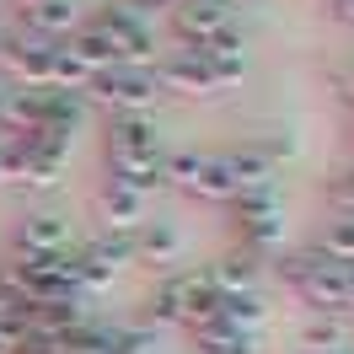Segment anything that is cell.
<instances>
[{"mask_svg":"<svg viewBox=\"0 0 354 354\" xmlns=\"http://www.w3.org/2000/svg\"><path fill=\"white\" fill-rule=\"evenodd\" d=\"M279 268H285V279L301 290V301H306L311 311H322V317H344V311H354V301H349V268L333 263V258H322L317 247H311V252H290Z\"/></svg>","mask_w":354,"mask_h":354,"instance_id":"1","label":"cell"},{"mask_svg":"<svg viewBox=\"0 0 354 354\" xmlns=\"http://www.w3.org/2000/svg\"><path fill=\"white\" fill-rule=\"evenodd\" d=\"M97 32H108L113 54H118V65L129 70H156V27L140 17V11H129V6H102V17H97Z\"/></svg>","mask_w":354,"mask_h":354,"instance_id":"2","label":"cell"},{"mask_svg":"<svg viewBox=\"0 0 354 354\" xmlns=\"http://www.w3.org/2000/svg\"><path fill=\"white\" fill-rule=\"evenodd\" d=\"M86 91H97V102L118 108V118H124V113H151V102L161 97V91H156V75H151V70H129V65L102 70V75H97Z\"/></svg>","mask_w":354,"mask_h":354,"instance_id":"3","label":"cell"},{"mask_svg":"<svg viewBox=\"0 0 354 354\" xmlns=\"http://www.w3.org/2000/svg\"><path fill=\"white\" fill-rule=\"evenodd\" d=\"M236 209H242L247 252H268V247L285 242V215H279V199H274V188H258V194H236Z\"/></svg>","mask_w":354,"mask_h":354,"instance_id":"4","label":"cell"},{"mask_svg":"<svg viewBox=\"0 0 354 354\" xmlns=\"http://www.w3.org/2000/svg\"><path fill=\"white\" fill-rule=\"evenodd\" d=\"M54 48L48 38L38 32H17L11 44H6V65L17 75V91H48V75H54Z\"/></svg>","mask_w":354,"mask_h":354,"instance_id":"5","label":"cell"},{"mask_svg":"<svg viewBox=\"0 0 354 354\" xmlns=\"http://www.w3.org/2000/svg\"><path fill=\"white\" fill-rule=\"evenodd\" d=\"M156 75V86H167V91H183V97H215V75H209V65H204L194 48H183V54H172V59H161V65L151 70Z\"/></svg>","mask_w":354,"mask_h":354,"instance_id":"6","label":"cell"},{"mask_svg":"<svg viewBox=\"0 0 354 354\" xmlns=\"http://www.w3.org/2000/svg\"><path fill=\"white\" fill-rule=\"evenodd\" d=\"M172 27H177V38L194 48V44H204V38H215V32L231 27V6H215V0H177Z\"/></svg>","mask_w":354,"mask_h":354,"instance_id":"7","label":"cell"},{"mask_svg":"<svg viewBox=\"0 0 354 354\" xmlns=\"http://www.w3.org/2000/svg\"><path fill=\"white\" fill-rule=\"evenodd\" d=\"M113 161H161L156 124L145 118V113H124V118H113Z\"/></svg>","mask_w":354,"mask_h":354,"instance_id":"8","label":"cell"},{"mask_svg":"<svg viewBox=\"0 0 354 354\" xmlns=\"http://www.w3.org/2000/svg\"><path fill=\"white\" fill-rule=\"evenodd\" d=\"M17 242L27 258H59V252H70V221L65 215H27Z\"/></svg>","mask_w":354,"mask_h":354,"instance_id":"9","label":"cell"},{"mask_svg":"<svg viewBox=\"0 0 354 354\" xmlns=\"http://www.w3.org/2000/svg\"><path fill=\"white\" fill-rule=\"evenodd\" d=\"M258 252H225L221 263H209L204 274H209V285H215V295H247V290L258 285Z\"/></svg>","mask_w":354,"mask_h":354,"instance_id":"10","label":"cell"},{"mask_svg":"<svg viewBox=\"0 0 354 354\" xmlns=\"http://www.w3.org/2000/svg\"><path fill=\"white\" fill-rule=\"evenodd\" d=\"M65 54H70L81 70H86L91 81H97L102 70L118 65V54H113V44H108V32H97V27H75V32H70V44H65Z\"/></svg>","mask_w":354,"mask_h":354,"instance_id":"11","label":"cell"},{"mask_svg":"<svg viewBox=\"0 0 354 354\" xmlns=\"http://www.w3.org/2000/svg\"><path fill=\"white\" fill-rule=\"evenodd\" d=\"M22 32H38L54 44V32H75V6L70 0H27L22 6Z\"/></svg>","mask_w":354,"mask_h":354,"instance_id":"12","label":"cell"},{"mask_svg":"<svg viewBox=\"0 0 354 354\" xmlns=\"http://www.w3.org/2000/svg\"><path fill=\"white\" fill-rule=\"evenodd\" d=\"M177 252H183L177 225H167V221H145L140 231H134V258H145V263H177Z\"/></svg>","mask_w":354,"mask_h":354,"instance_id":"13","label":"cell"},{"mask_svg":"<svg viewBox=\"0 0 354 354\" xmlns=\"http://www.w3.org/2000/svg\"><path fill=\"white\" fill-rule=\"evenodd\" d=\"M102 221H108V231H118V236H134V231L145 225V199L129 194V188H108V199H102Z\"/></svg>","mask_w":354,"mask_h":354,"instance_id":"14","label":"cell"},{"mask_svg":"<svg viewBox=\"0 0 354 354\" xmlns=\"http://www.w3.org/2000/svg\"><path fill=\"white\" fill-rule=\"evenodd\" d=\"M204 354H258V333H242L231 322H209V328H194Z\"/></svg>","mask_w":354,"mask_h":354,"instance_id":"15","label":"cell"},{"mask_svg":"<svg viewBox=\"0 0 354 354\" xmlns=\"http://www.w3.org/2000/svg\"><path fill=\"white\" fill-rule=\"evenodd\" d=\"M188 194L194 199H215V204H225V199H236V183H231V172H225V161L215 156H204L199 161V172H194V183H188Z\"/></svg>","mask_w":354,"mask_h":354,"instance_id":"16","label":"cell"},{"mask_svg":"<svg viewBox=\"0 0 354 354\" xmlns=\"http://www.w3.org/2000/svg\"><path fill=\"white\" fill-rule=\"evenodd\" d=\"M225 172H231V183H236V194H258V188H268V177H274V167H268L258 151H236V156H221Z\"/></svg>","mask_w":354,"mask_h":354,"instance_id":"17","label":"cell"},{"mask_svg":"<svg viewBox=\"0 0 354 354\" xmlns=\"http://www.w3.org/2000/svg\"><path fill=\"white\" fill-rule=\"evenodd\" d=\"M317 252L333 258V263H344V268H354V215H333L322 225V236H317Z\"/></svg>","mask_w":354,"mask_h":354,"instance_id":"18","label":"cell"},{"mask_svg":"<svg viewBox=\"0 0 354 354\" xmlns=\"http://www.w3.org/2000/svg\"><path fill=\"white\" fill-rule=\"evenodd\" d=\"M301 344H306V354H328V349H344L349 344V333H344V322L338 317H306V328H301Z\"/></svg>","mask_w":354,"mask_h":354,"instance_id":"19","label":"cell"},{"mask_svg":"<svg viewBox=\"0 0 354 354\" xmlns=\"http://www.w3.org/2000/svg\"><path fill=\"white\" fill-rule=\"evenodd\" d=\"M263 317L268 311H263V301H258V290H247V295H221V322H231V328L258 333Z\"/></svg>","mask_w":354,"mask_h":354,"instance_id":"20","label":"cell"},{"mask_svg":"<svg viewBox=\"0 0 354 354\" xmlns=\"http://www.w3.org/2000/svg\"><path fill=\"white\" fill-rule=\"evenodd\" d=\"M328 199L338 204V215H354V172H344L338 183L328 188Z\"/></svg>","mask_w":354,"mask_h":354,"instance_id":"21","label":"cell"},{"mask_svg":"<svg viewBox=\"0 0 354 354\" xmlns=\"http://www.w3.org/2000/svg\"><path fill=\"white\" fill-rule=\"evenodd\" d=\"M17 349H22V328L11 317V322H0V354H17Z\"/></svg>","mask_w":354,"mask_h":354,"instance_id":"22","label":"cell"},{"mask_svg":"<svg viewBox=\"0 0 354 354\" xmlns=\"http://www.w3.org/2000/svg\"><path fill=\"white\" fill-rule=\"evenodd\" d=\"M145 6H177V0H134L129 11H145Z\"/></svg>","mask_w":354,"mask_h":354,"instance_id":"23","label":"cell"},{"mask_svg":"<svg viewBox=\"0 0 354 354\" xmlns=\"http://www.w3.org/2000/svg\"><path fill=\"white\" fill-rule=\"evenodd\" d=\"M338 11H344V17L354 22V0H338Z\"/></svg>","mask_w":354,"mask_h":354,"instance_id":"24","label":"cell"},{"mask_svg":"<svg viewBox=\"0 0 354 354\" xmlns=\"http://www.w3.org/2000/svg\"><path fill=\"white\" fill-rule=\"evenodd\" d=\"M6 102H11V91H6V86H0V118H6Z\"/></svg>","mask_w":354,"mask_h":354,"instance_id":"25","label":"cell"},{"mask_svg":"<svg viewBox=\"0 0 354 354\" xmlns=\"http://www.w3.org/2000/svg\"><path fill=\"white\" fill-rule=\"evenodd\" d=\"M344 91H349V102H354V75H349V81H344Z\"/></svg>","mask_w":354,"mask_h":354,"instance_id":"26","label":"cell"},{"mask_svg":"<svg viewBox=\"0 0 354 354\" xmlns=\"http://www.w3.org/2000/svg\"><path fill=\"white\" fill-rule=\"evenodd\" d=\"M328 354H354V349H349V344H344V349H328Z\"/></svg>","mask_w":354,"mask_h":354,"instance_id":"27","label":"cell"},{"mask_svg":"<svg viewBox=\"0 0 354 354\" xmlns=\"http://www.w3.org/2000/svg\"><path fill=\"white\" fill-rule=\"evenodd\" d=\"M349 301H354V268H349Z\"/></svg>","mask_w":354,"mask_h":354,"instance_id":"28","label":"cell"},{"mask_svg":"<svg viewBox=\"0 0 354 354\" xmlns=\"http://www.w3.org/2000/svg\"><path fill=\"white\" fill-rule=\"evenodd\" d=\"M0 183H6V172H0Z\"/></svg>","mask_w":354,"mask_h":354,"instance_id":"29","label":"cell"}]
</instances>
